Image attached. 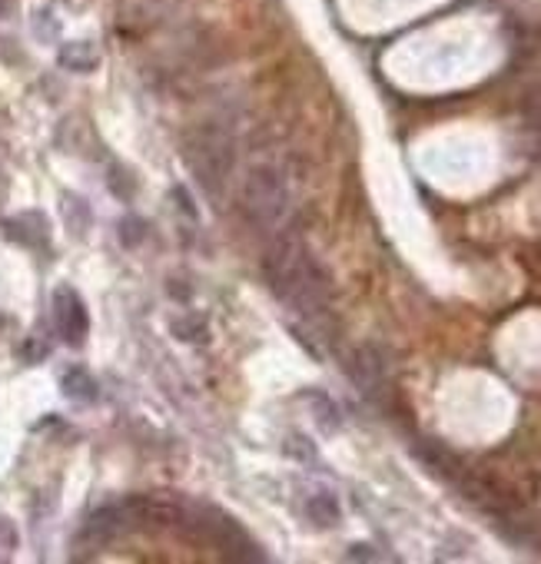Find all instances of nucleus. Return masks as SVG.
<instances>
[{
  "instance_id": "f257e3e1",
  "label": "nucleus",
  "mask_w": 541,
  "mask_h": 564,
  "mask_svg": "<svg viewBox=\"0 0 541 564\" xmlns=\"http://www.w3.org/2000/svg\"><path fill=\"white\" fill-rule=\"evenodd\" d=\"M262 272L269 290L303 316H320L329 300V279L296 232H280L266 249Z\"/></svg>"
},
{
  "instance_id": "f03ea898",
  "label": "nucleus",
  "mask_w": 541,
  "mask_h": 564,
  "mask_svg": "<svg viewBox=\"0 0 541 564\" xmlns=\"http://www.w3.org/2000/svg\"><path fill=\"white\" fill-rule=\"evenodd\" d=\"M239 203H242V213L249 216L252 226H259V229H280L286 223V213H290L286 180L277 170L256 166L242 180Z\"/></svg>"
},
{
  "instance_id": "7ed1b4c3",
  "label": "nucleus",
  "mask_w": 541,
  "mask_h": 564,
  "mask_svg": "<svg viewBox=\"0 0 541 564\" xmlns=\"http://www.w3.org/2000/svg\"><path fill=\"white\" fill-rule=\"evenodd\" d=\"M186 163L206 189H219L232 170V143L219 130L203 127L186 140Z\"/></svg>"
},
{
  "instance_id": "20e7f679",
  "label": "nucleus",
  "mask_w": 541,
  "mask_h": 564,
  "mask_svg": "<svg viewBox=\"0 0 541 564\" xmlns=\"http://www.w3.org/2000/svg\"><path fill=\"white\" fill-rule=\"evenodd\" d=\"M176 0H120V31L127 34H143L150 28H156Z\"/></svg>"
},
{
  "instance_id": "39448f33",
  "label": "nucleus",
  "mask_w": 541,
  "mask_h": 564,
  "mask_svg": "<svg viewBox=\"0 0 541 564\" xmlns=\"http://www.w3.org/2000/svg\"><path fill=\"white\" fill-rule=\"evenodd\" d=\"M54 310H57V329H61V336L71 346H80L84 336H87V313H84V303L77 300V293L61 290L54 296Z\"/></svg>"
},
{
  "instance_id": "423d86ee",
  "label": "nucleus",
  "mask_w": 541,
  "mask_h": 564,
  "mask_svg": "<svg viewBox=\"0 0 541 564\" xmlns=\"http://www.w3.org/2000/svg\"><path fill=\"white\" fill-rule=\"evenodd\" d=\"M349 376L353 382L366 392V395H379V389L386 386V366L382 359L376 356V349H359L353 359H349Z\"/></svg>"
},
{
  "instance_id": "0eeeda50",
  "label": "nucleus",
  "mask_w": 541,
  "mask_h": 564,
  "mask_svg": "<svg viewBox=\"0 0 541 564\" xmlns=\"http://www.w3.org/2000/svg\"><path fill=\"white\" fill-rule=\"evenodd\" d=\"M97 51L90 47V44H67L64 51H61V64L67 67V70H77V74H84V70H94L97 67Z\"/></svg>"
},
{
  "instance_id": "6e6552de",
  "label": "nucleus",
  "mask_w": 541,
  "mask_h": 564,
  "mask_svg": "<svg viewBox=\"0 0 541 564\" xmlns=\"http://www.w3.org/2000/svg\"><path fill=\"white\" fill-rule=\"evenodd\" d=\"M64 389H67V395L84 399V402L97 399V386H94V379H90L84 369H71V372L64 376Z\"/></svg>"
},
{
  "instance_id": "1a4fd4ad",
  "label": "nucleus",
  "mask_w": 541,
  "mask_h": 564,
  "mask_svg": "<svg viewBox=\"0 0 541 564\" xmlns=\"http://www.w3.org/2000/svg\"><path fill=\"white\" fill-rule=\"evenodd\" d=\"M310 518H313L320 528L336 524V518H339V505H336V498H333V495H316V498L310 501Z\"/></svg>"
},
{
  "instance_id": "9d476101",
  "label": "nucleus",
  "mask_w": 541,
  "mask_h": 564,
  "mask_svg": "<svg viewBox=\"0 0 541 564\" xmlns=\"http://www.w3.org/2000/svg\"><path fill=\"white\" fill-rule=\"evenodd\" d=\"M11 14V0H0V18Z\"/></svg>"
}]
</instances>
